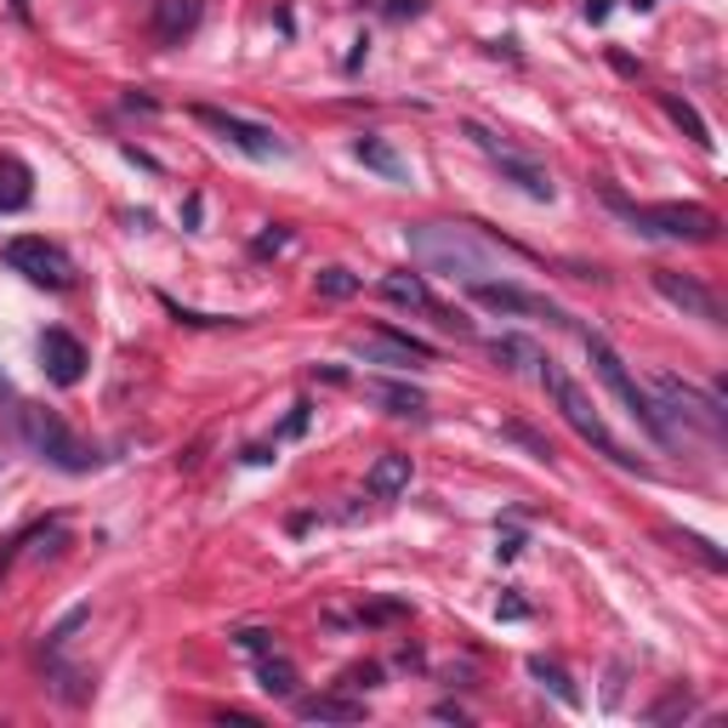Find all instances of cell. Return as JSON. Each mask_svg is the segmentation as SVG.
<instances>
[{"instance_id":"obj_33","label":"cell","mask_w":728,"mask_h":728,"mask_svg":"<svg viewBox=\"0 0 728 728\" xmlns=\"http://www.w3.org/2000/svg\"><path fill=\"white\" fill-rule=\"evenodd\" d=\"M393 23H405V17H421L427 12V0H387V7H382Z\"/></svg>"},{"instance_id":"obj_14","label":"cell","mask_w":728,"mask_h":728,"mask_svg":"<svg viewBox=\"0 0 728 728\" xmlns=\"http://www.w3.org/2000/svg\"><path fill=\"white\" fill-rule=\"evenodd\" d=\"M655 291L666 296V303L677 308V313H689V319H706V324H723V308H717V296L700 285V280H689V273H671V268H655Z\"/></svg>"},{"instance_id":"obj_25","label":"cell","mask_w":728,"mask_h":728,"mask_svg":"<svg viewBox=\"0 0 728 728\" xmlns=\"http://www.w3.org/2000/svg\"><path fill=\"white\" fill-rule=\"evenodd\" d=\"M313 285H319V296H331V303H347V296H359V273H347V268H319Z\"/></svg>"},{"instance_id":"obj_3","label":"cell","mask_w":728,"mask_h":728,"mask_svg":"<svg viewBox=\"0 0 728 728\" xmlns=\"http://www.w3.org/2000/svg\"><path fill=\"white\" fill-rule=\"evenodd\" d=\"M541 365V387H546V398H552V405H558V416L575 427V433H581L592 449H597V456H609L615 467H626V472H632L638 467V456H626V449H620V439L609 433V421L604 416H597V405H592V398L581 393V382H569V375H564V365H552V359H535Z\"/></svg>"},{"instance_id":"obj_35","label":"cell","mask_w":728,"mask_h":728,"mask_svg":"<svg viewBox=\"0 0 728 728\" xmlns=\"http://www.w3.org/2000/svg\"><path fill=\"white\" fill-rule=\"evenodd\" d=\"M308 410H313V405H296V410L285 416V427H280V433H285V439H296V433L308 427Z\"/></svg>"},{"instance_id":"obj_19","label":"cell","mask_w":728,"mask_h":728,"mask_svg":"<svg viewBox=\"0 0 728 728\" xmlns=\"http://www.w3.org/2000/svg\"><path fill=\"white\" fill-rule=\"evenodd\" d=\"M365 393L375 405H387V416H427V398L410 382H365Z\"/></svg>"},{"instance_id":"obj_10","label":"cell","mask_w":728,"mask_h":728,"mask_svg":"<svg viewBox=\"0 0 728 728\" xmlns=\"http://www.w3.org/2000/svg\"><path fill=\"white\" fill-rule=\"evenodd\" d=\"M467 137L479 143L484 155L501 165V177H507V183H518V188L530 194V199H541V206H546V199L558 194V188H552V177H546V171H541L535 160H523V155H513L507 143H495V132H484V125H467Z\"/></svg>"},{"instance_id":"obj_38","label":"cell","mask_w":728,"mask_h":728,"mask_svg":"<svg viewBox=\"0 0 728 728\" xmlns=\"http://www.w3.org/2000/svg\"><path fill=\"white\" fill-rule=\"evenodd\" d=\"M523 552V535H501V546H495V558H518Z\"/></svg>"},{"instance_id":"obj_20","label":"cell","mask_w":728,"mask_h":728,"mask_svg":"<svg viewBox=\"0 0 728 728\" xmlns=\"http://www.w3.org/2000/svg\"><path fill=\"white\" fill-rule=\"evenodd\" d=\"M29 199H35L29 165H23V160H0V211H23Z\"/></svg>"},{"instance_id":"obj_23","label":"cell","mask_w":728,"mask_h":728,"mask_svg":"<svg viewBox=\"0 0 728 728\" xmlns=\"http://www.w3.org/2000/svg\"><path fill=\"white\" fill-rule=\"evenodd\" d=\"M530 677H535L541 689H552V694H558L564 706H581V689L569 683V671H564V666H552V661H541V655H535V661H530Z\"/></svg>"},{"instance_id":"obj_27","label":"cell","mask_w":728,"mask_h":728,"mask_svg":"<svg viewBox=\"0 0 728 728\" xmlns=\"http://www.w3.org/2000/svg\"><path fill=\"white\" fill-rule=\"evenodd\" d=\"M86 620H91V609H86V604H74V609H69V615H63V620L52 626V632H46V649H63V643H69L74 632H81Z\"/></svg>"},{"instance_id":"obj_36","label":"cell","mask_w":728,"mask_h":728,"mask_svg":"<svg viewBox=\"0 0 728 728\" xmlns=\"http://www.w3.org/2000/svg\"><path fill=\"white\" fill-rule=\"evenodd\" d=\"M530 615V604H523V597H501V620H523Z\"/></svg>"},{"instance_id":"obj_28","label":"cell","mask_w":728,"mask_h":728,"mask_svg":"<svg viewBox=\"0 0 728 728\" xmlns=\"http://www.w3.org/2000/svg\"><path fill=\"white\" fill-rule=\"evenodd\" d=\"M342 689H354V694H359V689H365V694H370V689H382V666H375V661L347 666V671H342Z\"/></svg>"},{"instance_id":"obj_30","label":"cell","mask_w":728,"mask_h":728,"mask_svg":"<svg viewBox=\"0 0 728 728\" xmlns=\"http://www.w3.org/2000/svg\"><path fill=\"white\" fill-rule=\"evenodd\" d=\"M507 439H518L523 449H535L541 461H552V444H546V439L535 433V427H523V421H507Z\"/></svg>"},{"instance_id":"obj_12","label":"cell","mask_w":728,"mask_h":728,"mask_svg":"<svg viewBox=\"0 0 728 728\" xmlns=\"http://www.w3.org/2000/svg\"><path fill=\"white\" fill-rule=\"evenodd\" d=\"M40 370H46V382H58V387H74L86 375V347L81 336H69L63 324H52V331H40Z\"/></svg>"},{"instance_id":"obj_39","label":"cell","mask_w":728,"mask_h":728,"mask_svg":"<svg viewBox=\"0 0 728 728\" xmlns=\"http://www.w3.org/2000/svg\"><path fill=\"white\" fill-rule=\"evenodd\" d=\"M587 17H592V23H604V17H609V0H587Z\"/></svg>"},{"instance_id":"obj_22","label":"cell","mask_w":728,"mask_h":728,"mask_svg":"<svg viewBox=\"0 0 728 728\" xmlns=\"http://www.w3.org/2000/svg\"><path fill=\"white\" fill-rule=\"evenodd\" d=\"M661 103H666V114H671V120H677V125H683V132H689V143H694V148H712V143H717V137H712V125L700 120V109H694V103H683V97H677V91H666Z\"/></svg>"},{"instance_id":"obj_21","label":"cell","mask_w":728,"mask_h":728,"mask_svg":"<svg viewBox=\"0 0 728 728\" xmlns=\"http://www.w3.org/2000/svg\"><path fill=\"white\" fill-rule=\"evenodd\" d=\"M354 155H359L370 171H382L387 183H405V177H410V165L398 160V155H393V148H387L382 137H359V148H354Z\"/></svg>"},{"instance_id":"obj_5","label":"cell","mask_w":728,"mask_h":728,"mask_svg":"<svg viewBox=\"0 0 728 728\" xmlns=\"http://www.w3.org/2000/svg\"><path fill=\"white\" fill-rule=\"evenodd\" d=\"M17 427H23V444L35 449L40 461H52V467H63V472H91L97 461V449L74 433V427L58 416V410H40V405H23L17 410Z\"/></svg>"},{"instance_id":"obj_34","label":"cell","mask_w":728,"mask_h":728,"mask_svg":"<svg viewBox=\"0 0 728 728\" xmlns=\"http://www.w3.org/2000/svg\"><path fill=\"white\" fill-rule=\"evenodd\" d=\"M285 245H291V229H273V234L257 239V257H273V250H285Z\"/></svg>"},{"instance_id":"obj_16","label":"cell","mask_w":728,"mask_h":728,"mask_svg":"<svg viewBox=\"0 0 728 728\" xmlns=\"http://www.w3.org/2000/svg\"><path fill=\"white\" fill-rule=\"evenodd\" d=\"M199 29V0H155V35L160 46H183Z\"/></svg>"},{"instance_id":"obj_11","label":"cell","mask_w":728,"mask_h":728,"mask_svg":"<svg viewBox=\"0 0 728 728\" xmlns=\"http://www.w3.org/2000/svg\"><path fill=\"white\" fill-rule=\"evenodd\" d=\"M382 296H387V303H398V308H416V313H433L439 324H444V331H472V324L456 313V308H444L439 303V296L433 291H427V280H421V273H387V280H382Z\"/></svg>"},{"instance_id":"obj_17","label":"cell","mask_w":728,"mask_h":728,"mask_svg":"<svg viewBox=\"0 0 728 728\" xmlns=\"http://www.w3.org/2000/svg\"><path fill=\"white\" fill-rule=\"evenodd\" d=\"M410 456H398V449H387V456H375V467L365 472V490L375 501H393V495H405L410 490Z\"/></svg>"},{"instance_id":"obj_24","label":"cell","mask_w":728,"mask_h":728,"mask_svg":"<svg viewBox=\"0 0 728 728\" xmlns=\"http://www.w3.org/2000/svg\"><path fill=\"white\" fill-rule=\"evenodd\" d=\"M490 359L495 365H507V370H523V365H535V342H523V336H495L490 342Z\"/></svg>"},{"instance_id":"obj_6","label":"cell","mask_w":728,"mask_h":728,"mask_svg":"<svg viewBox=\"0 0 728 728\" xmlns=\"http://www.w3.org/2000/svg\"><path fill=\"white\" fill-rule=\"evenodd\" d=\"M7 268L23 273L29 285H46V291H69L74 285V262H69V250L52 245V239H40V234H23L7 245Z\"/></svg>"},{"instance_id":"obj_40","label":"cell","mask_w":728,"mask_h":728,"mask_svg":"<svg viewBox=\"0 0 728 728\" xmlns=\"http://www.w3.org/2000/svg\"><path fill=\"white\" fill-rule=\"evenodd\" d=\"M632 7H638V12H649V7H655V0H632Z\"/></svg>"},{"instance_id":"obj_29","label":"cell","mask_w":728,"mask_h":728,"mask_svg":"<svg viewBox=\"0 0 728 728\" xmlns=\"http://www.w3.org/2000/svg\"><path fill=\"white\" fill-rule=\"evenodd\" d=\"M160 303H165V313L177 319V324H199V331H211V324H234V319H222V313H194V308H177L171 296H160Z\"/></svg>"},{"instance_id":"obj_15","label":"cell","mask_w":728,"mask_h":728,"mask_svg":"<svg viewBox=\"0 0 728 728\" xmlns=\"http://www.w3.org/2000/svg\"><path fill=\"white\" fill-rule=\"evenodd\" d=\"M296 717H303V723H365V700H347V694H296Z\"/></svg>"},{"instance_id":"obj_4","label":"cell","mask_w":728,"mask_h":728,"mask_svg":"<svg viewBox=\"0 0 728 728\" xmlns=\"http://www.w3.org/2000/svg\"><path fill=\"white\" fill-rule=\"evenodd\" d=\"M587 359H592V370L609 382V393L626 405V416H632V421H638L655 444H671V421H666V410L655 405V393H649L632 370H626V359H620V354H615V347H609L604 336H597V331H587Z\"/></svg>"},{"instance_id":"obj_8","label":"cell","mask_w":728,"mask_h":728,"mask_svg":"<svg viewBox=\"0 0 728 728\" xmlns=\"http://www.w3.org/2000/svg\"><path fill=\"white\" fill-rule=\"evenodd\" d=\"M354 354L365 359V365H387V370H416V365H433L439 354L427 342H416V336H405V331H359L354 336Z\"/></svg>"},{"instance_id":"obj_1","label":"cell","mask_w":728,"mask_h":728,"mask_svg":"<svg viewBox=\"0 0 728 728\" xmlns=\"http://www.w3.org/2000/svg\"><path fill=\"white\" fill-rule=\"evenodd\" d=\"M405 239H410V257L421 268L449 273V280H461V285L495 273V250L472 229H456V222H416V229H405Z\"/></svg>"},{"instance_id":"obj_26","label":"cell","mask_w":728,"mask_h":728,"mask_svg":"<svg viewBox=\"0 0 728 728\" xmlns=\"http://www.w3.org/2000/svg\"><path fill=\"white\" fill-rule=\"evenodd\" d=\"M671 541H677V546H689L706 569H728V552H723V546H712L706 535H694V530H671Z\"/></svg>"},{"instance_id":"obj_32","label":"cell","mask_w":728,"mask_h":728,"mask_svg":"<svg viewBox=\"0 0 728 728\" xmlns=\"http://www.w3.org/2000/svg\"><path fill=\"white\" fill-rule=\"evenodd\" d=\"M689 706H694L689 694H666V700H661V706L649 712V717H655V723H671V717H689Z\"/></svg>"},{"instance_id":"obj_7","label":"cell","mask_w":728,"mask_h":728,"mask_svg":"<svg viewBox=\"0 0 728 728\" xmlns=\"http://www.w3.org/2000/svg\"><path fill=\"white\" fill-rule=\"evenodd\" d=\"M206 132H217V137H229L239 155H250V160H280L285 155V143L268 132V125H257V120H245V114H229V109H211V103H194L188 109Z\"/></svg>"},{"instance_id":"obj_37","label":"cell","mask_w":728,"mask_h":728,"mask_svg":"<svg viewBox=\"0 0 728 728\" xmlns=\"http://www.w3.org/2000/svg\"><path fill=\"white\" fill-rule=\"evenodd\" d=\"M398 615H405V604H370L365 609V620H398Z\"/></svg>"},{"instance_id":"obj_2","label":"cell","mask_w":728,"mask_h":728,"mask_svg":"<svg viewBox=\"0 0 728 728\" xmlns=\"http://www.w3.org/2000/svg\"><path fill=\"white\" fill-rule=\"evenodd\" d=\"M604 199L609 206L632 222L638 234H649V239H689V245H712L717 239V211H706V206H694V199H661V206H632L626 194H615V188H604Z\"/></svg>"},{"instance_id":"obj_31","label":"cell","mask_w":728,"mask_h":728,"mask_svg":"<svg viewBox=\"0 0 728 728\" xmlns=\"http://www.w3.org/2000/svg\"><path fill=\"white\" fill-rule=\"evenodd\" d=\"M234 643H239V649H250V655H268V649H273V632H268V626H239Z\"/></svg>"},{"instance_id":"obj_13","label":"cell","mask_w":728,"mask_h":728,"mask_svg":"<svg viewBox=\"0 0 728 728\" xmlns=\"http://www.w3.org/2000/svg\"><path fill=\"white\" fill-rule=\"evenodd\" d=\"M655 405H661V410H677V416L689 410L694 421H706L712 433H723V405H717V398H706L700 387H689L683 375H671V370L655 375Z\"/></svg>"},{"instance_id":"obj_9","label":"cell","mask_w":728,"mask_h":728,"mask_svg":"<svg viewBox=\"0 0 728 728\" xmlns=\"http://www.w3.org/2000/svg\"><path fill=\"white\" fill-rule=\"evenodd\" d=\"M467 296L479 308H490V313H507V319H530V313H546L552 324H569L558 308L546 303V296H535V291H523V285H513V280H472L467 285Z\"/></svg>"},{"instance_id":"obj_18","label":"cell","mask_w":728,"mask_h":728,"mask_svg":"<svg viewBox=\"0 0 728 728\" xmlns=\"http://www.w3.org/2000/svg\"><path fill=\"white\" fill-rule=\"evenodd\" d=\"M257 689L273 694V700H296V689H303V671H296L285 655H257Z\"/></svg>"}]
</instances>
